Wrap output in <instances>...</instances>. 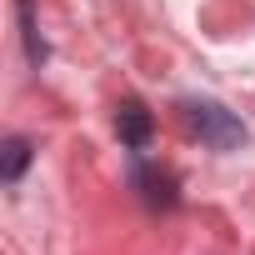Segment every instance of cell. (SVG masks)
I'll list each match as a JSON object with an SVG mask.
<instances>
[{"label":"cell","mask_w":255,"mask_h":255,"mask_svg":"<svg viewBox=\"0 0 255 255\" xmlns=\"http://www.w3.org/2000/svg\"><path fill=\"white\" fill-rule=\"evenodd\" d=\"M185 115H190V130H195L210 150H235V145L245 140V125H240L225 105H215V100H190Z\"/></svg>","instance_id":"1"},{"label":"cell","mask_w":255,"mask_h":255,"mask_svg":"<svg viewBox=\"0 0 255 255\" xmlns=\"http://www.w3.org/2000/svg\"><path fill=\"white\" fill-rule=\"evenodd\" d=\"M135 180H140V185H150V190H145V200H150V205H175V190H170V180H165V175L140 170Z\"/></svg>","instance_id":"4"},{"label":"cell","mask_w":255,"mask_h":255,"mask_svg":"<svg viewBox=\"0 0 255 255\" xmlns=\"http://www.w3.org/2000/svg\"><path fill=\"white\" fill-rule=\"evenodd\" d=\"M25 165H30V140L10 135V140H5V160H0V175H5V180H20Z\"/></svg>","instance_id":"3"},{"label":"cell","mask_w":255,"mask_h":255,"mask_svg":"<svg viewBox=\"0 0 255 255\" xmlns=\"http://www.w3.org/2000/svg\"><path fill=\"white\" fill-rule=\"evenodd\" d=\"M115 130H120V140L130 145V150H145V145H150V130H155V120H150V110H145L140 100H125V105L115 110Z\"/></svg>","instance_id":"2"}]
</instances>
